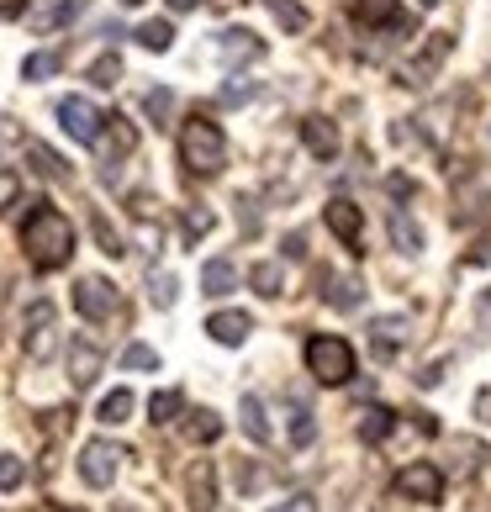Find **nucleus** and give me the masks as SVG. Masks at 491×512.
I'll list each match as a JSON object with an SVG mask.
<instances>
[{
    "label": "nucleus",
    "mask_w": 491,
    "mask_h": 512,
    "mask_svg": "<svg viewBox=\"0 0 491 512\" xmlns=\"http://www.w3.org/2000/svg\"><path fill=\"white\" fill-rule=\"evenodd\" d=\"M53 344H59V312H53V301H32V312L22 322V349L27 359H48Z\"/></svg>",
    "instance_id": "nucleus-6"
},
{
    "label": "nucleus",
    "mask_w": 491,
    "mask_h": 512,
    "mask_svg": "<svg viewBox=\"0 0 491 512\" xmlns=\"http://www.w3.org/2000/svg\"><path fill=\"white\" fill-rule=\"evenodd\" d=\"M301 143H307V154L312 159H338V148H344V138H338V127L328 122V117H307L301 122Z\"/></svg>",
    "instance_id": "nucleus-15"
},
{
    "label": "nucleus",
    "mask_w": 491,
    "mask_h": 512,
    "mask_svg": "<svg viewBox=\"0 0 491 512\" xmlns=\"http://www.w3.org/2000/svg\"><path fill=\"white\" fill-rule=\"evenodd\" d=\"M360 301H365V280L360 275H328V307L354 312Z\"/></svg>",
    "instance_id": "nucleus-19"
},
{
    "label": "nucleus",
    "mask_w": 491,
    "mask_h": 512,
    "mask_svg": "<svg viewBox=\"0 0 491 512\" xmlns=\"http://www.w3.org/2000/svg\"><path fill=\"white\" fill-rule=\"evenodd\" d=\"M132 407H138V402H132V391H111L106 402H101V412H96V417L117 428V423H127V417H132Z\"/></svg>",
    "instance_id": "nucleus-31"
},
{
    "label": "nucleus",
    "mask_w": 491,
    "mask_h": 512,
    "mask_svg": "<svg viewBox=\"0 0 491 512\" xmlns=\"http://www.w3.org/2000/svg\"><path fill=\"white\" fill-rule=\"evenodd\" d=\"M185 439H191V444H217V439H222V417H217V412H191Z\"/></svg>",
    "instance_id": "nucleus-28"
},
{
    "label": "nucleus",
    "mask_w": 491,
    "mask_h": 512,
    "mask_svg": "<svg viewBox=\"0 0 491 512\" xmlns=\"http://www.w3.org/2000/svg\"><path fill=\"white\" fill-rule=\"evenodd\" d=\"M106 370V354H101V344H96V338H69V381L74 386H96V375Z\"/></svg>",
    "instance_id": "nucleus-12"
},
{
    "label": "nucleus",
    "mask_w": 491,
    "mask_h": 512,
    "mask_svg": "<svg viewBox=\"0 0 491 512\" xmlns=\"http://www.w3.org/2000/svg\"><path fill=\"white\" fill-rule=\"evenodd\" d=\"M122 6H143V0H122Z\"/></svg>",
    "instance_id": "nucleus-54"
},
{
    "label": "nucleus",
    "mask_w": 491,
    "mask_h": 512,
    "mask_svg": "<svg viewBox=\"0 0 491 512\" xmlns=\"http://www.w3.org/2000/svg\"><path fill=\"white\" fill-rule=\"evenodd\" d=\"M264 11L280 22V32H307V22H312L307 6H296V0H264Z\"/></svg>",
    "instance_id": "nucleus-26"
},
{
    "label": "nucleus",
    "mask_w": 491,
    "mask_h": 512,
    "mask_svg": "<svg viewBox=\"0 0 491 512\" xmlns=\"http://www.w3.org/2000/svg\"><path fill=\"white\" fill-rule=\"evenodd\" d=\"M423 6H444V0H423Z\"/></svg>",
    "instance_id": "nucleus-55"
},
{
    "label": "nucleus",
    "mask_w": 491,
    "mask_h": 512,
    "mask_svg": "<svg viewBox=\"0 0 491 512\" xmlns=\"http://www.w3.org/2000/svg\"><path fill=\"white\" fill-rule=\"evenodd\" d=\"M27 159H32V169H37L43 180H69V164L53 154L48 143H37V138H32V143H27Z\"/></svg>",
    "instance_id": "nucleus-24"
},
{
    "label": "nucleus",
    "mask_w": 491,
    "mask_h": 512,
    "mask_svg": "<svg viewBox=\"0 0 491 512\" xmlns=\"http://www.w3.org/2000/svg\"><path fill=\"white\" fill-rule=\"evenodd\" d=\"M249 286H254L259 296H280V291H286V270H280L275 259H259L254 270H249Z\"/></svg>",
    "instance_id": "nucleus-25"
},
{
    "label": "nucleus",
    "mask_w": 491,
    "mask_h": 512,
    "mask_svg": "<svg viewBox=\"0 0 491 512\" xmlns=\"http://www.w3.org/2000/svg\"><path fill=\"white\" fill-rule=\"evenodd\" d=\"M476 417H481V423H491V391H476Z\"/></svg>",
    "instance_id": "nucleus-50"
},
{
    "label": "nucleus",
    "mask_w": 491,
    "mask_h": 512,
    "mask_svg": "<svg viewBox=\"0 0 491 512\" xmlns=\"http://www.w3.org/2000/svg\"><path fill=\"white\" fill-rule=\"evenodd\" d=\"M349 11H354V22L360 27H391V32H402V11H396V0H349Z\"/></svg>",
    "instance_id": "nucleus-18"
},
{
    "label": "nucleus",
    "mask_w": 491,
    "mask_h": 512,
    "mask_svg": "<svg viewBox=\"0 0 491 512\" xmlns=\"http://www.w3.org/2000/svg\"><path fill=\"white\" fill-rule=\"evenodd\" d=\"M407 333H412L407 312H386V317H375V322H370V344H375V354H381V359H391L396 349H402V344H407Z\"/></svg>",
    "instance_id": "nucleus-14"
},
{
    "label": "nucleus",
    "mask_w": 491,
    "mask_h": 512,
    "mask_svg": "<svg viewBox=\"0 0 491 512\" xmlns=\"http://www.w3.org/2000/svg\"><path fill=\"white\" fill-rule=\"evenodd\" d=\"M259 96V85L254 80H233V85H222V106H243V101H254Z\"/></svg>",
    "instance_id": "nucleus-42"
},
{
    "label": "nucleus",
    "mask_w": 491,
    "mask_h": 512,
    "mask_svg": "<svg viewBox=\"0 0 491 512\" xmlns=\"http://www.w3.org/2000/svg\"><path fill=\"white\" fill-rule=\"evenodd\" d=\"M212 227H217V217L212 212H206V206H191V212H185V238H206V233H212Z\"/></svg>",
    "instance_id": "nucleus-39"
},
{
    "label": "nucleus",
    "mask_w": 491,
    "mask_h": 512,
    "mask_svg": "<svg viewBox=\"0 0 491 512\" xmlns=\"http://www.w3.org/2000/svg\"><path fill=\"white\" fill-rule=\"evenodd\" d=\"M180 407H185L180 391H154V396H148V423H175Z\"/></svg>",
    "instance_id": "nucleus-29"
},
{
    "label": "nucleus",
    "mask_w": 491,
    "mask_h": 512,
    "mask_svg": "<svg viewBox=\"0 0 491 512\" xmlns=\"http://www.w3.org/2000/svg\"><path fill=\"white\" fill-rule=\"evenodd\" d=\"M455 53V37L449 32H423V43H418V53L402 64V85H412V90H428L433 80H439V69H444V59Z\"/></svg>",
    "instance_id": "nucleus-4"
},
{
    "label": "nucleus",
    "mask_w": 491,
    "mask_h": 512,
    "mask_svg": "<svg viewBox=\"0 0 491 512\" xmlns=\"http://www.w3.org/2000/svg\"><path fill=\"white\" fill-rule=\"evenodd\" d=\"M286 254H291V259L307 254V243H301V233H291V238H286Z\"/></svg>",
    "instance_id": "nucleus-51"
},
{
    "label": "nucleus",
    "mask_w": 491,
    "mask_h": 512,
    "mask_svg": "<svg viewBox=\"0 0 491 512\" xmlns=\"http://www.w3.org/2000/svg\"><path fill=\"white\" fill-rule=\"evenodd\" d=\"M22 481H27V465L16 454H0V491H16Z\"/></svg>",
    "instance_id": "nucleus-41"
},
{
    "label": "nucleus",
    "mask_w": 491,
    "mask_h": 512,
    "mask_svg": "<svg viewBox=\"0 0 491 512\" xmlns=\"http://www.w3.org/2000/svg\"><path fill=\"white\" fill-rule=\"evenodd\" d=\"M59 53H32V59L22 64V74H27V80H48V74H59Z\"/></svg>",
    "instance_id": "nucleus-38"
},
{
    "label": "nucleus",
    "mask_w": 491,
    "mask_h": 512,
    "mask_svg": "<svg viewBox=\"0 0 491 512\" xmlns=\"http://www.w3.org/2000/svg\"><path fill=\"white\" fill-rule=\"evenodd\" d=\"M138 43H143L148 53H169V43H175V27H169V22H143V27H138Z\"/></svg>",
    "instance_id": "nucleus-32"
},
{
    "label": "nucleus",
    "mask_w": 491,
    "mask_h": 512,
    "mask_svg": "<svg viewBox=\"0 0 491 512\" xmlns=\"http://www.w3.org/2000/svg\"><path fill=\"white\" fill-rule=\"evenodd\" d=\"M396 497H407V502H439L444 497V465L412 460L402 476H396Z\"/></svg>",
    "instance_id": "nucleus-9"
},
{
    "label": "nucleus",
    "mask_w": 491,
    "mask_h": 512,
    "mask_svg": "<svg viewBox=\"0 0 491 512\" xmlns=\"http://www.w3.org/2000/svg\"><path fill=\"white\" fill-rule=\"evenodd\" d=\"M391 423H396V417H391L386 407H375V402L360 407V439H365V444H381L386 433H391Z\"/></svg>",
    "instance_id": "nucleus-27"
},
{
    "label": "nucleus",
    "mask_w": 491,
    "mask_h": 512,
    "mask_svg": "<svg viewBox=\"0 0 491 512\" xmlns=\"http://www.w3.org/2000/svg\"><path fill=\"white\" fill-rule=\"evenodd\" d=\"M444 370H449L444 359H433V365H423V375H418V386H439V381H444Z\"/></svg>",
    "instance_id": "nucleus-45"
},
{
    "label": "nucleus",
    "mask_w": 491,
    "mask_h": 512,
    "mask_svg": "<svg viewBox=\"0 0 491 512\" xmlns=\"http://www.w3.org/2000/svg\"><path fill=\"white\" fill-rule=\"evenodd\" d=\"M90 233H96V243H101V254H111V259H122L127 254V243H122V233L111 227L101 212H90Z\"/></svg>",
    "instance_id": "nucleus-30"
},
{
    "label": "nucleus",
    "mask_w": 491,
    "mask_h": 512,
    "mask_svg": "<svg viewBox=\"0 0 491 512\" xmlns=\"http://www.w3.org/2000/svg\"><path fill=\"white\" fill-rule=\"evenodd\" d=\"M270 512H317V497H307V491H301V497L280 502V507H270Z\"/></svg>",
    "instance_id": "nucleus-43"
},
{
    "label": "nucleus",
    "mask_w": 491,
    "mask_h": 512,
    "mask_svg": "<svg viewBox=\"0 0 491 512\" xmlns=\"http://www.w3.org/2000/svg\"><path fill=\"white\" fill-rule=\"evenodd\" d=\"M22 249L32 259V270H64V264L74 259V227L69 217L59 212V206L37 201L27 222H22Z\"/></svg>",
    "instance_id": "nucleus-1"
},
{
    "label": "nucleus",
    "mask_w": 491,
    "mask_h": 512,
    "mask_svg": "<svg viewBox=\"0 0 491 512\" xmlns=\"http://www.w3.org/2000/svg\"><path fill=\"white\" fill-rule=\"evenodd\" d=\"M476 317H481V328L491 333V291H481V301H476Z\"/></svg>",
    "instance_id": "nucleus-49"
},
{
    "label": "nucleus",
    "mask_w": 491,
    "mask_h": 512,
    "mask_svg": "<svg viewBox=\"0 0 491 512\" xmlns=\"http://www.w3.org/2000/svg\"><path fill=\"white\" fill-rule=\"evenodd\" d=\"M101 154V164H106V180L117 175V164L132 154V148H138V127H132L127 117H117V111H111V117H101V132H96V143H90Z\"/></svg>",
    "instance_id": "nucleus-5"
},
{
    "label": "nucleus",
    "mask_w": 491,
    "mask_h": 512,
    "mask_svg": "<svg viewBox=\"0 0 491 512\" xmlns=\"http://www.w3.org/2000/svg\"><path fill=\"white\" fill-rule=\"evenodd\" d=\"M449 454H455V465H449V476H455V481L476 476V465L486 460V449L476 439H449Z\"/></svg>",
    "instance_id": "nucleus-20"
},
{
    "label": "nucleus",
    "mask_w": 491,
    "mask_h": 512,
    "mask_svg": "<svg viewBox=\"0 0 491 512\" xmlns=\"http://www.w3.org/2000/svg\"><path fill=\"white\" fill-rule=\"evenodd\" d=\"M27 6H32V0H0V22H16Z\"/></svg>",
    "instance_id": "nucleus-46"
},
{
    "label": "nucleus",
    "mask_w": 491,
    "mask_h": 512,
    "mask_svg": "<svg viewBox=\"0 0 491 512\" xmlns=\"http://www.w3.org/2000/svg\"><path fill=\"white\" fill-rule=\"evenodd\" d=\"M233 286H238V270H233V264H228V259H206L201 291H206V296H228Z\"/></svg>",
    "instance_id": "nucleus-21"
},
{
    "label": "nucleus",
    "mask_w": 491,
    "mask_h": 512,
    "mask_svg": "<svg viewBox=\"0 0 491 512\" xmlns=\"http://www.w3.org/2000/svg\"><path fill=\"white\" fill-rule=\"evenodd\" d=\"M48 512H85V507H48Z\"/></svg>",
    "instance_id": "nucleus-53"
},
{
    "label": "nucleus",
    "mask_w": 491,
    "mask_h": 512,
    "mask_svg": "<svg viewBox=\"0 0 491 512\" xmlns=\"http://www.w3.org/2000/svg\"><path fill=\"white\" fill-rule=\"evenodd\" d=\"M180 164L201 180L228 164V138H222V127L212 117H185L180 122Z\"/></svg>",
    "instance_id": "nucleus-2"
},
{
    "label": "nucleus",
    "mask_w": 491,
    "mask_h": 512,
    "mask_svg": "<svg viewBox=\"0 0 491 512\" xmlns=\"http://www.w3.org/2000/svg\"><path fill=\"white\" fill-rule=\"evenodd\" d=\"M465 264H491V233H486V238H481L470 254H465Z\"/></svg>",
    "instance_id": "nucleus-47"
},
{
    "label": "nucleus",
    "mask_w": 491,
    "mask_h": 512,
    "mask_svg": "<svg viewBox=\"0 0 491 512\" xmlns=\"http://www.w3.org/2000/svg\"><path fill=\"white\" fill-rule=\"evenodd\" d=\"M386 185H391V196H396V201H407V196H418V185H412L407 175H391Z\"/></svg>",
    "instance_id": "nucleus-44"
},
{
    "label": "nucleus",
    "mask_w": 491,
    "mask_h": 512,
    "mask_svg": "<svg viewBox=\"0 0 491 512\" xmlns=\"http://www.w3.org/2000/svg\"><path fill=\"white\" fill-rule=\"evenodd\" d=\"M259 481H264V476H259L254 465H243V470H238V491H259Z\"/></svg>",
    "instance_id": "nucleus-48"
},
{
    "label": "nucleus",
    "mask_w": 491,
    "mask_h": 512,
    "mask_svg": "<svg viewBox=\"0 0 491 512\" xmlns=\"http://www.w3.org/2000/svg\"><path fill=\"white\" fill-rule=\"evenodd\" d=\"M143 111L154 117V127H164V122H169V111H175V96H169L164 85H159V90H148V96H143Z\"/></svg>",
    "instance_id": "nucleus-37"
},
{
    "label": "nucleus",
    "mask_w": 491,
    "mask_h": 512,
    "mask_svg": "<svg viewBox=\"0 0 491 512\" xmlns=\"http://www.w3.org/2000/svg\"><path fill=\"white\" fill-rule=\"evenodd\" d=\"M323 222H328V233L344 243L349 254H365V212L354 201H344V196H333L328 206H323Z\"/></svg>",
    "instance_id": "nucleus-7"
},
{
    "label": "nucleus",
    "mask_w": 491,
    "mask_h": 512,
    "mask_svg": "<svg viewBox=\"0 0 491 512\" xmlns=\"http://www.w3.org/2000/svg\"><path fill=\"white\" fill-rule=\"evenodd\" d=\"M122 365H127V370H159V354L148 349V344H127V349H122Z\"/></svg>",
    "instance_id": "nucleus-40"
},
{
    "label": "nucleus",
    "mask_w": 491,
    "mask_h": 512,
    "mask_svg": "<svg viewBox=\"0 0 491 512\" xmlns=\"http://www.w3.org/2000/svg\"><path fill=\"white\" fill-rule=\"evenodd\" d=\"M148 296H154V307L159 312H169V307H175V296H180V286H175V275H148Z\"/></svg>",
    "instance_id": "nucleus-34"
},
{
    "label": "nucleus",
    "mask_w": 491,
    "mask_h": 512,
    "mask_svg": "<svg viewBox=\"0 0 491 512\" xmlns=\"http://www.w3.org/2000/svg\"><path fill=\"white\" fill-rule=\"evenodd\" d=\"M59 127L69 132L74 143H96V132H101V111L90 106L85 96H64V101H59Z\"/></svg>",
    "instance_id": "nucleus-11"
},
{
    "label": "nucleus",
    "mask_w": 491,
    "mask_h": 512,
    "mask_svg": "<svg viewBox=\"0 0 491 512\" xmlns=\"http://www.w3.org/2000/svg\"><path fill=\"white\" fill-rule=\"evenodd\" d=\"M201 0H169V11H196Z\"/></svg>",
    "instance_id": "nucleus-52"
},
{
    "label": "nucleus",
    "mask_w": 491,
    "mask_h": 512,
    "mask_svg": "<svg viewBox=\"0 0 491 512\" xmlns=\"http://www.w3.org/2000/svg\"><path fill=\"white\" fill-rule=\"evenodd\" d=\"M90 6V0H59V6H53V11H43V16H37V27H64V22H74V16H80Z\"/></svg>",
    "instance_id": "nucleus-35"
},
{
    "label": "nucleus",
    "mask_w": 491,
    "mask_h": 512,
    "mask_svg": "<svg viewBox=\"0 0 491 512\" xmlns=\"http://www.w3.org/2000/svg\"><path fill=\"white\" fill-rule=\"evenodd\" d=\"M206 333H212L217 344H228V349H238L243 338L254 333V317H249V312H212V317H206Z\"/></svg>",
    "instance_id": "nucleus-17"
},
{
    "label": "nucleus",
    "mask_w": 491,
    "mask_h": 512,
    "mask_svg": "<svg viewBox=\"0 0 491 512\" xmlns=\"http://www.w3.org/2000/svg\"><path fill=\"white\" fill-rule=\"evenodd\" d=\"M122 460H127V449H122V444L90 439V444L80 449V476H85L90 486H111V481H117V470H122Z\"/></svg>",
    "instance_id": "nucleus-8"
},
{
    "label": "nucleus",
    "mask_w": 491,
    "mask_h": 512,
    "mask_svg": "<svg viewBox=\"0 0 491 512\" xmlns=\"http://www.w3.org/2000/svg\"><path fill=\"white\" fill-rule=\"evenodd\" d=\"M301 354H307V370L317 386H349L354 381V349L338 333H312Z\"/></svg>",
    "instance_id": "nucleus-3"
},
{
    "label": "nucleus",
    "mask_w": 491,
    "mask_h": 512,
    "mask_svg": "<svg viewBox=\"0 0 491 512\" xmlns=\"http://www.w3.org/2000/svg\"><path fill=\"white\" fill-rule=\"evenodd\" d=\"M312 439H317V423H312V412L296 402V407H291V444H296V449H307Z\"/></svg>",
    "instance_id": "nucleus-36"
},
{
    "label": "nucleus",
    "mask_w": 491,
    "mask_h": 512,
    "mask_svg": "<svg viewBox=\"0 0 491 512\" xmlns=\"http://www.w3.org/2000/svg\"><path fill=\"white\" fill-rule=\"evenodd\" d=\"M217 53H222V64H254V59H264V43L249 27H228L217 37Z\"/></svg>",
    "instance_id": "nucleus-16"
},
{
    "label": "nucleus",
    "mask_w": 491,
    "mask_h": 512,
    "mask_svg": "<svg viewBox=\"0 0 491 512\" xmlns=\"http://www.w3.org/2000/svg\"><path fill=\"white\" fill-rule=\"evenodd\" d=\"M238 417H243V433H249L254 444H270V417H264V402H259V396H243V402H238Z\"/></svg>",
    "instance_id": "nucleus-23"
},
{
    "label": "nucleus",
    "mask_w": 491,
    "mask_h": 512,
    "mask_svg": "<svg viewBox=\"0 0 491 512\" xmlns=\"http://www.w3.org/2000/svg\"><path fill=\"white\" fill-rule=\"evenodd\" d=\"M117 80H122V59H117V53H101V59L90 64V85H96V90H111Z\"/></svg>",
    "instance_id": "nucleus-33"
},
{
    "label": "nucleus",
    "mask_w": 491,
    "mask_h": 512,
    "mask_svg": "<svg viewBox=\"0 0 491 512\" xmlns=\"http://www.w3.org/2000/svg\"><path fill=\"white\" fill-rule=\"evenodd\" d=\"M74 307H80L85 322H106V317H117L122 312V296L111 280H96V275H85L80 286H74Z\"/></svg>",
    "instance_id": "nucleus-10"
},
{
    "label": "nucleus",
    "mask_w": 491,
    "mask_h": 512,
    "mask_svg": "<svg viewBox=\"0 0 491 512\" xmlns=\"http://www.w3.org/2000/svg\"><path fill=\"white\" fill-rule=\"evenodd\" d=\"M185 507L191 512H217V470L212 460H196L185 470Z\"/></svg>",
    "instance_id": "nucleus-13"
},
{
    "label": "nucleus",
    "mask_w": 491,
    "mask_h": 512,
    "mask_svg": "<svg viewBox=\"0 0 491 512\" xmlns=\"http://www.w3.org/2000/svg\"><path fill=\"white\" fill-rule=\"evenodd\" d=\"M391 249H402V254H418L423 249V227L418 222H412L407 212H391Z\"/></svg>",
    "instance_id": "nucleus-22"
}]
</instances>
